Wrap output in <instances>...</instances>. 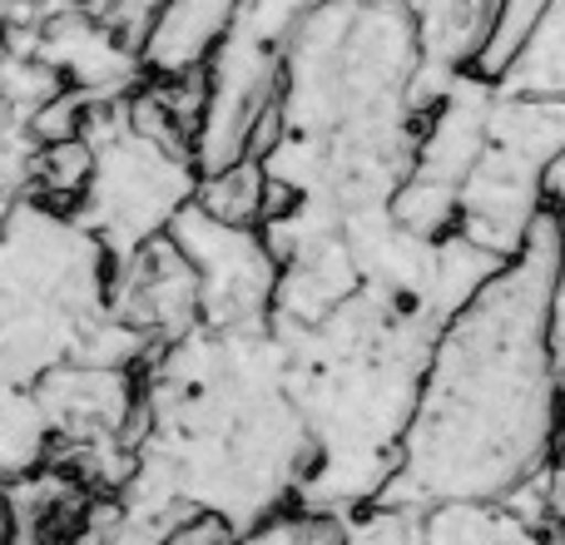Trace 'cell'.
<instances>
[{
	"mask_svg": "<svg viewBox=\"0 0 565 545\" xmlns=\"http://www.w3.org/2000/svg\"><path fill=\"white\" fill-rule=\"evenodd\" d=\"M25 10H30V0H0V50L15 40V30H20V20H25Z\"/></svg>",
	"mask_w": 565,
	"mask_h": 545,
	"instance_id": "ffe728a7",
	"label": "cell"
},
{
	"mask_svg": "<svg viewBox=\"0 0 565 545\" xmlns=\"http://www.w3.org/2000/svg\"><path fill=\"white\" fill-rule=\"evenodd\" d=\"M85 179H89V145L85 135H65V139H50L35 159V184L30 194L50 199L60 209H75V199L85 194Z\"/></svg>",
	"mask_w": 565,
	"mask_h": 545,
	"instance_id": "2e32d148",
	"label": "cell"
},
{
	"mask_svg": "<svg viewBox=\"0 0 565 545\" xmlns=\"http://www.w3.org/2000/svg\"><path fill=\"white\" fill-rule=\"evenodd\" d=\"M159 6L164 0H85V10L99 20V25H109L115 35H125L129 45H139L145 40V30L154 25Z\"/></svg>",
	"mask_w": 565,
	"mask_h": 545,
	"instance_id": "ac0fdd59",
	"label": "cell"
},
{
	"mask_svg": "<svg viewBox=\"0 0 565 545\" xmlns=\"http://www.w3.org/2000/svg\"><path fill=\"white\" fill-rule=\"evenodd\" d=\"M312 437L292 402L288 348L268 328H204L139 362L135 471L115 491L234 536L298 506Z\"/></svg>",
	"mask_w": 565,
	"mask_h": 545,
	"instance_id": "7a4b0ae2",
	"label": "cell"
},
{
	"mask_svg": "<svg viewBox=\"0 0 565 545\" xmlns=\"http://www.w3.org/2000/svg\"><path fill=\"white\" fill-rule=\"evenodd\" d=\"M79 135L89 145V179L70 214L105 244L109 264L164 238L194 204V139L149 89V79L129 99L89 105Z\"/></svg>",
	"mask_w": 565,
	"mask_h": 545,
	"instance_id": "5b68a950",
	"label": "cell"
},
{
	"mask_svg": "<svg viewBox=\"0 0 565 545\" xmlns=\"http://www.w3.org/2000/svg\"><path fill=\"white\" fill-rule=\"evenodd\" d=\"M164 545H234V531H228L218 516H189Z\"/></svg>",
	"mask_w": 565,
	"mask_h": 545,
	"instance_id": "d6986e66",
	"label": "cell"
},
{
	"mask_svg": "<svg viewBox=\"0 0 565 545\" xmlns=\"http://www.w3.org/2000/svg\"><path fill=\"white\" fill-rule=\"evenodd\" d=\"M55 431L35 387H0V481L50 467Z\"/></svg>",
	"mask_w": 565,
	"mask_h": 545,
	"instance_id": "4fadbf2b",
	"label": "cell"
},
{
	"mask_svg": "<svg viewBox=\"0 0 565 545\" xmlns=\"http://www.w3.org/2000/svg\"><path fill=\"white\" fill-rule=\"evenodd\" d=\"M0 545H10V516H6V487H0Z\"/></svg>",
	"mask_w": 565,
	"mask_h": 545,
	"instance_id": "44dd1931",
	"label": "cell"
},
{
	"mask_svg": "<svg viewBox=\"0 0 565 545\" xmlns=\"http://www.w3.org/2000/svg\"><path fill=\"white\" fill-rule=\"evenodd\" d=\"M546 6H551V0H501L497 30H491L487 50H481V60H477V70H481V75H491V79H497L501 70L511 65V55H516L521 45H526V35H531V30H536V20L546 15Z\"/></svg>",
	"mask_w": 565,
	"mask_h": 545,
	"instance_id": "e0dca14e",
	"label": "cell"
},
{
	"mask_svg": "<svg viewBox=\"0 0 565 545\" xmlns=\"http://www.w3.org/2000/svg\"><path fill=\"white\" fill-rule=\"evenodd\" d=\"M491 105H497V79L481 70L451 75L447 89L427 105L412 149V174L392 199L402 224L422 234H447L457 224V194L487 149Z\"/></svg>",
	"mask_w": 565,
	"mask_h": 545,
	"instance_id": "52a82bcc",
	"label": "cell"
},
{
	"mask_svg": "<svg viewBox=\"0 0 565 545\" xmlns=\"http://www.w3.org/2000/svg\"><path fill=\"white\" fill-rule=\"evenodd\" d=\"M565 154V99L531 95L497 79L487 149L457 194V234L487 254L511 258L546 214V174Z\"/></svg>",
	"mask_w": 565,
	"mask_h": 545,
	"instance_id": "8992f818",
	"label": "cell"
},
{
	"mask_svg": "<svg viewBox=\"0 0 565 545\" xmlns=\"http://www.w3.org/2000/svg\"><path fill=\"white\" fill-rule=\"evenodd\" d=\"M169 238L189 268L199 272V302L204 328H268L278 302V258L264 228L224 224L209 209L189 204L174 218Z\"/></svg>",
	"mask_w": 565,
	"mask_h": 545,
	"instance_id": "ba28073f",
	"label": "cell"
},
{
	"mask_svg": "<svg viewBox=\"0 0 565 545\" xmlns=\"http://www.w3.org/2000/svg\"><path fill=\"white\" fill-rule=\"evenodd\" d=\"M412 545H551L546 531L531 526L507 501H451L417 516Z\"/></svg>",
	"mask_w": 565,
	"mask_h": 545,
	"instance_id": "7c38bea8",
	"label": "cell"
},
{
	"mask_svg": "<svg viewBox=\"0 0 565 545\" xmlns=\"http://www.w3.org/2000/svg\"><path fill=\"white\" fill-rule=\"evenodd\" d=\"M109 312L145 342L149 352L164 342L184 338L204 322V302H199V272L179 254L174 238H154V244L135 248L129 258L109 264Z\"/></svg>",
	"mask_w": 565,
	"mask_h": 545,
	"instance_id": "9c48e42d",
	"label": "cell"
},
{
	"mask_svg": "<svg viewBox=\"0 0 565 545\" xmlns=\"http://www.w3.org/2000/svg\"><path fill=\"white\" fill-rule=\"evenodd\" d=\"M244 0H164L139 40L145 75H199L228 40Z\"/></svg>",
	"mask_w": 565,
	"mask_h": 545,
	"instance_id": "8fae6325",
	"label": "cell"
},
{
	"mask_svg": "<svg viewBox=\"0 0 565 545\" xmlns=\"http://www.w3.org/2000/svg\"><path fill=\"white\" fill-rule=\"evenodd\" d=\"M274 332L288 348L292 402L312 437L298 506L342 521L377 506L402 461L441 322L377 288H358L318 322H274Z\"/></svg>",
	"mask_w": 565,
	"mask_h": 545,
	"instance_id": "3957f363",
	"label": "cell"
},
{
	"mask_svg": "<svg viewBox=\"0 0 565 545\" xmlns=\"http://www.w3.org/2000/svg\"><path fill=\"white\" fill-rule=\"evenodd\" d=\"M497 79L511 89L565 99V0H551L546 15H541L536 30L526 35V45L511 55V65L501 70Z\"/></svg>",
	"mask_w": 565,
	"mask_h": 545,
	"instance_id": "9a60e30c",
	"label": "cell"
},
{
	"mask_svg": "<svg viewBox=\"0 0 565 545\" xmlns=\"http://www.w3.org/2000/svg\"><path fill=\"white\" fill-rule=\"evenodd\" d=\"M199 209H209L224 224H248L264 228L268 209H274V184H268V169L258 159H238V164H224L214 174H199Z\"/></svg>",
	"mask_w": 565,
	"mask_h": 545,
	"instance_id": "5bb4252c",
	"label": "cell"
},
{
	"mask_svg": "<svg viewBox=\"0 0 565 545\" xmlns=\"http://www.w3.org/2000/svg\"><path fill=\"white\" fill-rule=\"evenodd\" d=\"M149 348L109 312V254L70 209L25 194L0 214V387L65 362L139 367Z\"/></svg>",
	"mask_w": 565,
	"mask_h": 545,
	"instance_id": "277c9868",
	"label": "cell"
},
{
	"mask_svg": "<svg viewBox=\"0 0 565 545\" xmlns=\"http://www.w3.org/2000/svg\"><path fill=\"white\" fill-rule=\"evenodd\" d=\"M402 6H407L412 25H417V45H422L417 95L422 105H431L447 89L451 75L477 70L481 50H487L491 30H497L501 0H402Z\"/></svg>",
	"mask_w": 565,
	"mask_h": 545,
	"instance_id": "30bf717a",
	"label": "cell"
},
{
	"mask_svg": "<svg viewBox=\"0 0 565 545\" xmlns=\"http://www.w3.org/2000/svg\"><path fill=\"white\" fill-rule=\"evenodd\" d=\"M561 234L551 209L497 278L441 322L422 372L402 461L377 506L422 516L451 501H507L561 451L556 357Z\"/></svg>",
	"mask_w": 565,
	"mask_h": 545,
	"instance_id": "6da1fadb",
	"label": "cell"
}]
</instances>
